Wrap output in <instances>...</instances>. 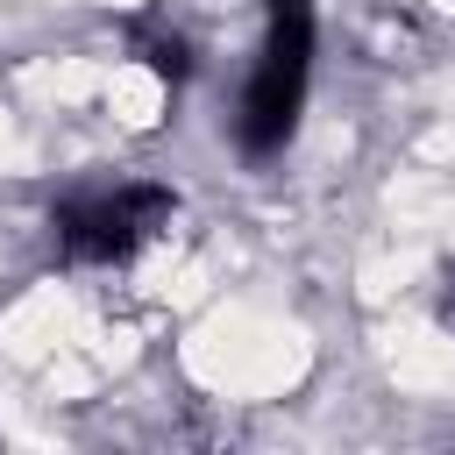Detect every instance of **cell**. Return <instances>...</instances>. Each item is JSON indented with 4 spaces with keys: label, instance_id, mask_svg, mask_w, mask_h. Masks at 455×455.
I'll return each mask as SVG.
<instances>
[{
    "label": "cell",
    "instance_id": "cell-2",
    "mask_svg": "<svg viewBox=\"0 0 455 455\" xmlns=\"http://www.w3.org/2000/svg\"><path fill=\"white\" fill-rule=\"evenodd\" d=\"M171 213H178L171 192H156V185H121V192L57 206L50 228H57V249H64L71 263H128L149 235L171 228Z\"/></svg>",
    "mask_w": 455,
    "mask_h": 455
},
{
    "label": "cell",
    "instance_id": "cell-1",
    "mask_svg": "<svg viewBox=\"0 0 455 455\" xmlns=\"http://www.w3.org/2000/svg\"><path fill=\"white\" fill-rule=\"evenodd\" d=\"M306 71H313V7L306 0H270V43L256 64V85L242 100V149L270 156L284 149L299 100H306Z\"/></svg>",
    "mask_w": 455,
    "mask_h": 455
},
{
    "label": "cell",
    "instance_id": "cell-4",
    "mask_svg": "<svg viewBox=\"0 0 455 455\" xmlns=\"http://www.w3.org/2000/svg\"><path fill=\"white\" fill-rule=\"evenodd\" d=\"M441 320L455 327V277H448V291H441Z\"/></svg>",
    "mask_w": 455,
    "mask_h": 455
},
{
    "label": "cell",
    "instance_id": "cell-3",
    "mask_svg": "<svg viewBox=\"0 0 455 455\" xmlns=\"http://www.w3.org/2000/svg\"><path fill=\"white\" fill-rule=\"evenodd\" d=\"M128 43H135V57L156 71V78H185V64H192V50H185V36L178 28H164V21H128Z\"/></svg>",
    "mask_w": 455,
    "mask_h": 455
}]
</instances>
